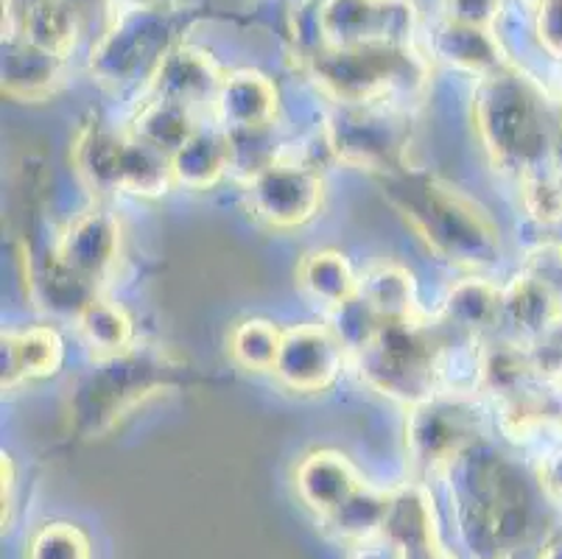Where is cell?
I'll use <instances>...</instances> for the list:
<instances>
[{"instance_id":"obj_45","label":"cell","mask_w":562,"mask_h":559,"mask_svg":"<svg viewBox=\"0 0 562 559\" xmlns=\"http://www.w3.org/2000/svg\"><path fill=\"white\" fill-rule=\"evenodd\" d=\"M551 163H554L557 168H562V121H560V126H557L554 148H551Z\"/></svg>"},{"instance_id":"obj_18","label":"cell","mask_w":562,"mask_h":559,"mask_svg":"<svg viewBox=\"0 0 562 559\" xmlns=\"http://www.w3.org/2000/svg\"><path fill=\"white\" fill-rule=\"evenodd\" d=\"M297 495L314 515L328 517L364 487L361 473L339 450H314L294 470Z\"/></svg>"},{"instance_id":"obj_16","label":"cell","mask_w":562,"mask_h":559,"mask_svg":"<svg viewBox=\"0 0 562 559\" xmlns=\"http://www.w3.org/2000/svg\"><path fill=\"white\" fill-rule=\"evenodd\" d=\"M222 81L224 74L207 51L199 45L180 43L160 62V68L149 81V90L157 99L196 107L204 101H216Z\"/></svg>"},{"instance_id":"obj_26","label":"cell","mask_w":562,"mask_h":559,"mask_svg":"<svg viewBox=\"0 0 562 559\" xmlns=\"http://www.w3.org/2000/svg\"><path fill=\"white\" fill-rule=\"evenodd\" d=\"M383 0H322V29L330 48L381 43Z\"/></svg>"},{"instance_id":"obj_41","label":"cell","mask_w":562,"mask_h":559,"mask_svg":"<svg viewBox=\"0 0 562 559\" xmlns=\"http://www.w3.org/2000/svg\"><path fill=\"white\" fill-rule=\"evenodd\" d=\"M540 487L551 499L562 501V448L546 456V461L540 465Z\"/></svg>"},{"instance_id":"obj_3","label":"cell","mask_w":562,"mask_h":559,"mask_svg":"<svg viewBox=\"0 0 562 559\" xmlns=\"http://www.w3.org/2000/svg\"><path fill=\"white\" fill-rule=\"evenodd\" d=\"M473 121L493 166L520 179L551 160L562 115L554 112L543 85L509 62L479 79Z\"/></svg>"},{"instance_id":"obj_21","label":"cell","mask_w":562,"mask_h":559,"mask_svg":"<svg viewBox=\"0 0 562 559\" xmlns=\"http://www.w3.org/2000/svg\"><path fill=\"white\" fill-rule=\"evenodd\" d=\"M130 135L115 132L99 121L85 123L74 137V166L79 177L93 191H121V171H124Z\"/></svg>"},{"instance_id":"obj_17","label":"cell","mask_w":562,"mask_h":559,"mask_svg":"<svg viewBox=\"0 0 562 559\" xmlns=\"http://www.w3.org/2000/svg\"><path fill=\"white\" fill-rule=\"evenodd\" d=\"M431 54L448 68L459 70V74H470L476 79L495 74L498 68L509 65V56L493 29H482V25L453 23V20H439L431 29Z\"/></svg>"},{"instance_id":"obj_46","label":"cell","mask_w":562,"mask_h":559,"mask_svg":"<svg viewBox=\"0 0 562 559\" xmlns=\"http://www.w3.org/2000/svg\"><path fill=\"white\" fill-rule=\"evenodd\" d=\"M121 3V9H130V7H143V3H155V0H115Z\"/></svg>"},{"instance_id":"obj_22","label":"cell","mask_w":562,"mask_h":559,"mask_svg":"<svg viewBox=\"0 0 562 559\" xmlns=\"http://www.w3.org/2000/svg\"><path fill=\"white\" fill-rule=\"evenodd\" d=\"M173 182L191 191H207L233 171V152L229 135L218 130H199L180 152L171 157Z\"/></svg>"},{"instance_id":"obj_4","label":"cell","mask_w":562,"mask_h":559,"mask_svg":"<svg viewBox=\"0 0 562 559\" xmlns=\"http://www.w3.org/2000/svg\"><path fill=\"white\" fill-rule=\"evenodd\" d=\"M182 376L186 361L168 347L132 345L104 356L70 392V425L85 439L104 437L146 400L171 392Z\"/></svg>"},{"instance_id":"obj_44","label":"cell","mask_w":562,"mask_h":559,"mask_svg":"<svg viewBox=\"0 0 562 559\" xmlns=\"http://www.w3.org/2000/svg\"><path fill=\"white\" fill-rule=\"evenodd\" d=\"M538 559H562V532H557V535H551L549 540L543 543Z\"/></svg>"},{"instance_id":"obj_35","label":"cell","mask_w":562,"mask_h":559,"mask_svg":"<svg viewBox=\"0 0 562 559\" xmlns=\"http://www.w3.org/2000/svg\"><path fill=\"white\" fill-rule=\"evenodd\" d=\"M272 126H260V130L247 132H227L229 152H233V171L244 174L247 182L255 174H260L263 168H269L272 163L280 160L278 137H274Z\"/></svg>"},{"instance_id":"obj_30","label":"cell","mask_w":562,"mask_h":559,"mask_svg":"<svg viewBox=\"0 0 562 559\" xmlns=\"http://www.w3.org/2000/svg\"><path fill=\"white\" fill-rule=\"evenodd\" d=\"M29 286L37 291V297L50 311L74 316H79L95 300V289H99V286L87 283L85 277L76 275L74 269H68L56 253H50L37 266V271L29 277Z\"/></svg>"},{"instance_id":"obj_32","label":"cell","mask_w":562,"mask_h":559,"mask_svg":"<svg viewBox=\"0 0 562 559\" xmlns=\"http://www.w3.org/2000/svg\"><path fill=\"white\" fill-rule=\"evenodd\" d=\"M280 347H283V333L266 320H247L229 333V356L249 372L274 369Z\"/></svg>"},{"instance_id":"obj_12","label":"cell","mask_w":562,"mask_h":559,"mask_svg":"<svg viewBox=\"0 0 562 559\" xmlns=\"http://www.w3.org/2000/svg\"><path fill=\"white\" fill-rule=\"evenodd\" d=\"M390 492V515L381 537L395 543L403 559H457L439 535V515L428 487L403 484Z\"/></svg>"},{"instance_id":"obj_47","label":"cell","mask_w":562,"mask_h":559,"mask_svg":"<svg viewBox=\"0 0 562 559\" xmlns=\"http://www.w3.org/2000/svg\"><path fill=\"white\" fill-rule=\"evenodd\" d=\"M560 104H562V96H560Z\"/></svg>"},{"instance_id":"obj_43","label":"cell","mask_w":562,"mask_h":559,"mask_svg":"<svg viewBox=\"0 0 562 559\" xmlns=\"http://www.w3.org/2000/svg\"><path fill=\"white\" fill-rule=\"evenodd\" d=\"M14 517V461L3 454V532L12 526Z\"/></svg>"},{"instance_id":"obj_14","label":"cell","mask_w":562,"mask_h":559,"mask_svg":"<svg viewBox=\"0 0 562 559\" xmlns=\"http://www.w3.org/2000/svg\"><path fill=\"white\" fill-rule=\"evenodd\" d=\"M81 18L70 0H3V34L65 56L76 48Z\"/></svg>"},{"instance_id":"obj_27","label":"cell","mask_w":562,"mask_h":559,"mask_svg":"<svg viewBox=\"0 0 562 559\" xmlns=\"http://www.w3.org/2000/svg\"><path fill=\"white\" fill-rule=\"evenodd\" d=\"M501 294L493 283L482 277H468L453 286L442 305V322L451 327V333L462 336H479L482 331L501 322Z\"/></svg>"},{"instance_id":"obj_29","label":"cell","mask_w":562,"mask_h":559,"mask_svg":"<svg viewBox=\"0 0 562 559\" xmlns=\"http://www.w3.org/2000/svg\"><path fill=\"white\" fill-rule=\"evenodd\" d=\"M297 280L314 300L341 308L359 297V277L350 260L336 249H316L300 260Z\"/></svg>"},{"instance_id":"obj_5","label":"cell","mask_w":562,"mask_h":559,"mask_svg":"<svg viewBox=\"0 0 562 559\" xmlns=\"http://www.w3.org/2000/svg\"><path fill=\"white\" fill-rule=\"evenodd\" d=\"M336 104H386L395 96L420 92L428 81V62L414 45L370 43L359 48H322L303 65Z\"/></svg>"},{"instance_id":"obj_10","label":"cell","mask_w":562,"mask_h":559,"mask_svg":"<svg viewBox=\"0 0 562 559\" xmlns=\"http://www.w3.org/2000/svg\"><path fill=\"white\" fill-rule=\"evenodd\" d=\"M322 177L297 160H278L247 182V199L260 222L278 230L303 227L319 213Z\"/></svg>"},{"instance_id":"obj_31","label":"cell","mask_w":562,"mask_h":559,"mask_svg":"<svg viewBox=\"0 0 562 559\" xmlns=\"http://www.w3.org/2000/svg\"><path fill=\"white\" fill-rule=\"evenodd\" d=\"M76 320H79V331L85 342L93 350H99L101 358L115 356V353H124L126 347H132V336H135L132 320L124 308L115 305V302L95 297Z\"/></svg>"},{"instance_id":"obj_36","label":"cell","mask_w":562,"mask_h":559,"mask_svg":"<svg viewBox=\"0 0 562 559\" xmlns=\"http://www.w3.org/2000/svg\"><path fill=\"white\" fill-rule=\"evenodd\" d=\"M291 40L297 51L300 62H308L311 56L328 48L325 29H322V0H297L291 9Z\"/></svg>"},{"instance_id":"obj_8","label":"cell","mask_w":562,"mask_h":559,"mask_svg":"<svg viewBox=\"0 0 562 559\" xmlns=\"http://www.w3.org/2000/svg\"><path fill=\"white\" fill-rule=\"evenodd\" d=\"M325 143L336 160L370 177L408 166V115L386 104H339L325 123Z\"/></svg>"},{"instance_id":"obj_7","label":"cell","mask_w":562,"mask_h":559,"mask_svg":"<svg viewBox=\"0 0 562 559\" xmlns=\"http://www.w3.org/2000/svg\"><path fill=\"white\" fill-rule=\"evenodd\" d=\"M446 331L423 320L381 325V331L356 350L359 376L375 392L417 406L437 394L448 347Z\"/></svg>"},{"instance_id":"obj_37","label":"cell","mask_w":562,"mask_h":559,"mask_svg":"<svg viewBox=\"0 0 562 559\" xmlns=\"http://www.w3.org/2000/svg\"><path fill=\"white\" fill-rule=\"evenodd\" d=\"M414 34H417V7H414V0H383L381 43L408 48V45H414Z\"/></svg>"},{"instance_id":"obj_19","label":"cell","mask_w":562,"mask_h":559,"mask_svg":"<svg viewBox=\"0 0 562 559\" xmlns=\"http://www.w3.org/2000/svg\"><path fill=\"white\" fill-rule=\"evenodd\" d=\"M213 107L218 121L224 123V132H247L272 126L280 96L269 76L258 70H233L224 76Z\"/></svg>"},{"instance_id":"obj_24","label":"cell","mask_w":562,"mask_h":559,"mask_svg":"<svg viewBox=\"0 0 562 559\" xmlns=\"http://www.w3.org/2000/svg\"><path fill=\"white\" fill-rule=\"evenodd\" d=\"M359 297L383 322H412L417 316V283L412 271L397 264H378L359 277Z\"/></svg>"},{"instance_id":"obj_9","label":"cell","mask_w":562,"mask_h":559,"mask_svg":"<svg viewBox=\"0 0 562 559\" xmlns=\"http://www.w3.org/2000/svg\"><path fill=\"white\" fill-rule=\"evenodd\" d=\"M476 406L453 392H437L434 398L412 406L406 423V448L414 470L420 476L451 473V468L479 445Z\"/></svg>"},{"instance_id":"obj_23","label":"cell","mask_w":562,"mask_h":559,"mask_svg":"<svg viewBox=\"0 0 562 559\" xmlns=\"http://www.w3.org/2000/svg\"><path fill=\"white\" fill-rule=\"evenodd\" d=\"M501 322L524 338H543L562 322V302L538 280L520 275L501 294Z\"/></svg>"},{"instance_id":"obj_39","label":"cell","mask_w":562,"mask_h":559,"mask_svg":"<svg viewBox=\"0 0 562 559\" xmlns=\"http://www.w3.org/2000/svg\"><path fill=\"white\" fill-rule=\"evenodd\" d=\"M535 37L546 54L562 62V0H538Z\"/></svg>"},{"instance_id":"obj_11","label":"cell","mask_w":562,"mask_h":559,"mask_svg":"<svg viewBox=\"0 0 562 559\" xmlns=\"http://www.w3.org/2000/svg\"><path fill=\"white\" fill-rule=\"evenodd\" d=\"M345 350L336 331L322 325H297L283 333L274 376L291 389V392H325L334 387L345 364Z\"/></svg>"},{"instance_id":"obj_40","label":"cell","mask_w":562,"mask_h":559,"mask_svg":"<svg viewBox=\"0 0 562 559\" xmlns=\"http://www.w3.org/2000/svg\"><path fill=\"white\" fill-rule=\"evenodd\" d=\"M498 12L501 0H442V18L453 20V23L493 29Z\"/></svg>"},{"instance_id":"obj_33","label":"cell","mask_w":562,"mask_h":559,"mask_svg":"<svg viewBox=\"0 0 562 559\" xmlns=\"http://www.w3.org/2000/svg\"><path fill=\"white\" fill-rule=\"evenodd\" d=\"M25 559H93V543L76 523L50 521L29 537Z\"/></svg>"},{"instance_id":"obj_20","label":"cell","mask_w":562,"mask_h":559,"mask_svg":"<svg viewBox=\"0 0 562 559\" xmlns=\"http://www.w3.org/2000/svg\"><path fill=\"white\" fill-rule=\"evenodd\" d=\"M3 389L12 392L23 381H43L59 372L65 361V345L59 333L48 325L20 333H3Z\"/></svg>"},{"instance_id":"obj_6","label":"cell","mask_w":562,"mask_h":559,"mask_svg":"<svg viewBox=\"0 0 562 559\" xmlns=\"http://www.w3.org/2000/svg\"><path fill=\"white\" fill-rule=\"evenodd\" d=\"M186 25V9L168 0L121 9L90 51V74L110 90L151 81L160 62L182 43Z\"/></svg>"},{"instance_id":"obj_2","label":"cell","mask_w":562,"mask_h":559,"mask_svg":"<svg viewBox=\"0 0 562 559\" xmlns=\"http://www.w3.org/2000/svg\"><path fill=\"white\" fill-rule=\"evenodd\" d=\"M378 191L437 258L487 269L501 258V233L487 210L437 174L417 166L378 174Z\"/></svg>"},{"instance_id":"obj_13","label":"cell","mask_w":562,"mask_h":559,"mask_svg":"<svg viewBox=\"0 0 562 559\" xmlns=\"http://www.w3.org/2000/svg\"><path fill=\"white\" fill-rule=\"evenodd\" d=\"M54 253L87 283L99 286L121 253V222L110 210H85L65 227Z\"/></svg>"},{"instance_id":"obj_34","label":"cell","mask_w":562,"mask_h":559,"mask_svg":"<svg viewBox=\"0 0 562 559\" xmlns=\"http://www.w3.org/2000/svg\"><path fill=\"white\" fill-rule=\"evenodd\" d=\"M520 188H524V208L538 224L554 227L562 224V168L554 163H543L535 171L520 177Z\"/></svg>"},{"instance_id":"obj_15","label":"cell","mask_w":562,"mask_h":559,"mask_svg":"<svg viewBox=\"0 0 562 559\" xmlns=\"http://www.w3.org/2000/svg\"><path fill=\"white\" fill-rule=\"evenodd\" d=\"M65 87V56L25 40H3V96L20 104H43Z\"/></svg>"},{"instance_id":"obj_28","label":"cell","mask_w":562,"mask_h":559,"mask_svg":"<svg viewBox=\"0 0 562 559\" xmlns=\"http://www.w3.org/2000/svg\"><path fill=\"white\" fill-rule=\"evenodd\" d=\"M390 495L392 492L372 490L364 484L334 515L322 517V526L336 540H345L350 546L378 540L383 535V526H386V515H390Z\"/></svg>"},{"instance_id":"obj_38","label":"cell","mask_w":562,"mask_h":559,"mask_svg":"<svg viewBox=\"0 0 562 559\" xmlns=\"http://www.w3.org/2000/svg\"><path fill=\"white\" fill-rule=\"evenodd\" d=\"M524 275L538 280L562 302V244H543L526 255Z\"/></svg>"},{"instance_id":"obj_42","label":"cell","mask_w":562,"mask_h":559,"mask_svg":"<svg viewBox=\"0 0 562 559\" xmlns=\"http://www.w3.org/2000/svg\"><path fill=\"white\" fill-rule=\"evenodd\" d=\"M356 551L350 554V559H403L401 548L395 543H390L386 537H378V540L361 543V546H352Z\"/></svg>"},{"instance_id":"obj_25","label":"cell","mask_w":562,"mask_h":559,"mask_svg":"<svg viewBox=\"0 0 562 559\" xmlns=\"http://www.w3.org/2000/svg\"><path fill=\"white\" fill-rule=\"evenodd\" d=\"M196 132L199 126L193 107L182 104V101L157 99V96H151L132 121V135L166 157H173Z\"/></svg>"},{"instance_id":"obj_1","label":"cell","mask_w":562,"mask_h":559,"mask_svg":"<svg viewBox=\"0 0 562 559\" xmlns=\"http://www.w3.org/2000/svg\"><path fill=\"white\" fill-rule=\"evenodd\" d=\"M457 529L473 559H513L535 535V495L515 461L473 445L451 468Z\"/></svg>"}]
</instances>
